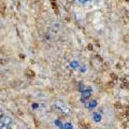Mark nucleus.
I'll return each instance as SVG.
<instances>
[{
	"label": "nucleus",
	"instance_id": "11",
	"mask_svg": "<svg viewBox=\"0 0 129 129\" xmlns=\"http://www.w3.org/2000/svg\"><path fill=\"white\" fill-rule=\"evenodd\" d=\"M2 115H3V112H2L1 110H0V117H1V116H2Z\"/></svg>",
	"mask_w": 129,
	"mask_h": 129
},
{
	"label": "nucleus",
	"instance_id": "10",
	"mask_svg": "<svg viewBox=\"0 0 129 129\" xmlns=\"http://www.w3.org/2000/svg\"><path fill=\"white\" fill-rule=\"evenodd\" d=\"M88 1V0H79V2L80 3H82V5H84V3H86Z\"/></svg>",
	"mask_w": 129,
	"mask_h": 129
},
{
	"label": "nucleus",
	"instance_id": "6",
	"mask_svg": "<svg viewBox=\"0 0 129 129\" xmlns=\"http://www.w3.org/2000/svg\"><path fill=\"white\" fill-rule=\"evenodd\" d=\"M62 128H69V129H72V128H73V126H72L71 124L67 123V124H63V125H62Z\"/></svg>",
	"mask_w": 129,
	"mask_h": 129
},
{
	"label": "nucleus",
	"instance_id": "7",
	"mask_svg": "<svg viewBox=\"0 0 129 129\" xmlns=\"http://www.w3.org/2000/svg\"><path fill=\"white\" fill-rule=\"evenodd\" d=\"M70 64H71V67H73V68H76V67H78V62H76V61H72Z\"/></svg>",
	"mask_w": 129,
	"mask_h": 129
},
{
	"label": "nucleus",
	"instance_id": "3",
	"mask_svg": "<svg viewBox=\"0 0 129 129\" xmlns=\"http://www.w3.org/2000/svg\"><path fill=\"white\" fill-rule=\"evenodd\" d=\"M90 92H91V91H90L89 89H85V90L82 91V101H83V102H85V100L90 97Z\"/></svg>",
	"mask_w": 129,
	"mask_h": 129
},
{
	"label": "nucleus",
	"instance_id": "1",
	"mask_svg": "<svg viewBox=\"0 0 129 129\" xmlns=\"http://www.w3.org/2000/svg\"><path fill=\"white\" fill-rule=\"evenodd\" d=\"M54 103H55L56 108L59 109L60 111H62V113H66V114H68V115L70 114V110H69V109H68V108L64 107V104H63L61 101H55Z\"/></svg>",
	"mask_w": 129,
	"mask_h": 129
},
{
	"label": "nucleus",
	"instance_id": "8",
	"mask_svg": "<svg viewBox=\"0 0 129 129\" xmlns=\"http://www.w3.org/2000/svg\"><path fill=\"white\" fill-rule=\"evenodd\" d=\"M85 89H86V88L84 87L83 84H81V85H80V90H81V91H83V90H85Z\"/></svg>",
	"mask_w": 129,
	"mask_h": 129
},
{
	"label": "nucleus",
	"instance_id": "4",
	"mask_svg": "<svg viewBox=\"0 0 129 129\" xmlns=\"http://www.w3.org/2000/svg\"><path fill=\"white\" fill-rule=\"evenodd\" d=\"M97 107V101L96 100H90V101H88L86 103V108L89 109V110H92V109H95Z\"/></svg>",
	"mask_w": 129,
	"mask_h": 129
},
{
	"label": "nucleus",
	"instance_id": "5",
	"mask_svg": "<svg viewBox=\"0 0 129 129\" xmlns=\"http://www.w3.org/2000/svg\"><path fill=\"white\" fill-rule=\"evenodd\" d=\"M92 119L95 120V122H100V120H101V115L99 114V113H95L94 115H92Z\"/></svg>",
	"mask_w": 129,
	"mask_h": 129
},
{
	"label": "nucleus",
	"instance_id": "2",
	"mask_svg": "<svg viewBox=\"0 0 129 129\" xmlns=\"http://www.w3.org/2000/svg\"><path fill=\"white\" fill-rule=\"evenodd\" d=\"M0 123L2 125H8V126H10L11 123H12V118L10 116H7V115H2L1 117H0Z\"/></svg>",
	"mask_w": 129,
	"mask_h": 129
},
{
	"label": "nucleus",
	"instance_id": "9",
	"mask_svg": "<svg viewBox=\"0 0 129 129\" xmlns=\"http://www.w3.org/2000/svg\"><path fill=\"white\" fill-rule=\"evenodd\" d=\"M54 124L56 125V126H58V127H62V125H61V124H60L59 122H55Z\"/></svg>",
	"mask_w": 129,
	"mask_h": 129
}]
</instances>
